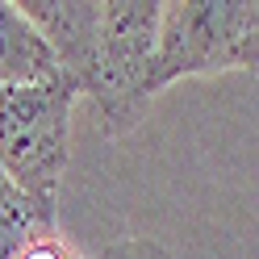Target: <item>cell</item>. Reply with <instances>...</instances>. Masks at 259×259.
I'll return each instance as SVG.
<instances>
[{"label": "cell", "mask_w": 259, "mask_h": 259, "mask_svg": "<svg viewBox=\"0 0 259 259\" xmlns=\"http://www.w3.org/2000/svg\"><path fill=\"white\" fill-rule=\"evenodd\" d=\"M21 13L46 38L63 75H71L79 96H84V84L92 75V63H96L105 0H21Z\"/></svg>", "instance_id": "277c9868"}, {"label": "cell", "mask_w": 259, "mask_h": 259, "mask_svg": "<svg viewBox=\"0 0 259 259\" xmlns=\"http://www.w3.org/2000/svg\"><path fill=\"white\" fill-rule=\"evenodd\" d=\"M79 88L71 75L0 88V167L38 205L55 209L71 163V113Z\"/></svg>", "instance_id": "6da1fadb"}, {"label": "cell", "mask_w": 259, "mask_h": 259, "mask_svg": "<svg viewBox=\"0 0 259 259\" xmlns=\"http://www.w3.org/2000/svg\"><path fill=\"white\" fill-rule=\"evenodd\" d=\"M226 71L259 75V0H171L151 71V92L180 79H209Z\"/></svg>", "instance_id": "7a4b0ae2"}, {"label": "cell", "mask_w": 259, "mask_h": 259, "mask_svg": "<svg viewBox=\"0 0 259 259\" xmlns=\"http://www.w3.org/2000/svg\"><path fill=\"white\" fill-rule=\"evenodd\" d=\"M42 234H55V209L38 205L0 167V259H17Z\"/></svg>", "instance_id": "8992f818"}, {"label": "cell", "mask_w": 259, "mask_h": 259, "mask_svg": "<svg viewBox=\"0 0 259 259\" xmlns=\"http://www.w3.org/2000/svg\"><path fill=\"white\" fill-rule=\"evenodd\" d=\"M63 75L55 51L46 46L21 5L0 0V88L5 84H34V79H55Z\"/></svg>", "instance_id": "5b68a950"}, {"label": "cell", "mask_w": 259, "mask_h": 259, "mask_svg": "<svg viewBox=\"0 0 259 259\" xmlns=\"http://www.w3.org/2000/svg\"><path fill=\"white\" fill-rule=\"evenodd\" d=\"M17 259H84V255H79L71 242L55 230V234H42L38 242H29V247H25Z\"/></svg>", "instance_id": "52a82bcc"}, {"label": "cell", "mask_w": 259, "mask_h": 259, "mask_svg": "<svg viewBox=\"0 0 259 259\" xmlns=\"http://www.w3.org/2000/svg\"><path fill=\"white\" fill-rule=\"evenodd\" d=\"M163 9L159 0H105L96 63L84 84V96L96 105L109 138L130 134L155 101L151 71L163 34Z\"/></svg>", "instance_id": "3957f363"}]
</instances>
